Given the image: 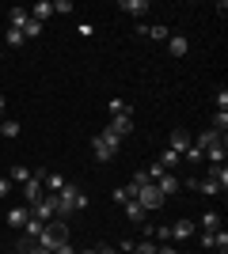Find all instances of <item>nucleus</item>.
I'll list each match as a JSON object with an SVG mask.
<instances>
[{
	"label": "nucleus",
	"mask_w": 228,
	"mask_h": 254,
	"mask_svg": "<svg viewBox=\"0 0 228 254\" xmlns=\"http://www.w3.org/2000/svg\"><path fill=\"white\" fill-rule=\"evenodd\" d=\"M57 197V216H65V212H84L87 209V193L80 190V186H69L65 182V190L54 193Z\"/></svg>",
	"instance_id": "1"
},
{
	"label": "nucleus",
	"mask_w": 228,
	"mask_h": 254,
	"mask_svg": "<svg viewBox=\"0 0 228 254\" xmlns=\"http://www.w3.org/2000/svg\"><path fill=\"white\" fill-rule=\"evenodd\" d=\"M61 243H69V232H65V224L50 220V224H46V228H42V235H38V247L54 254V251H57V247H61Z\"/></svg>",
	"instance_id": "2"
},
{
	"label": "nucleus",
	"mask_w": 228,
	"mask_h": 254,
	"mask_svg": "<svg viewBox=\"0 0 228 254\" xmlns=\"http://www.w3.org/2000/svg\"><path fill=\"white\" fill-rule=\"evenodd\" d=\"M133 201L141 205L145 212H152V209H163V201H167V197H163V193L156 190V186H152V182H145L141 190H137V197H133Z\"/></svg>",
	"instance_id": "3"
},
{
	"label": "nucleus",
	"mask_w": 228,
	"mask_h": 254,
	"mask_svg": "<svg viewBox=\"0 0 228 254\" xmlns=\"http://www.w3.org/2000/svg\"><path fill=\"white\" fill-rule=\"evenodd\" d=\"M118 144L122 140H114L110 133H99V137L91 140V152H95V159H114L118 156Z\"/></svg>",
	"instance_id": "4"
},
{
	"label": "nucleus",
	"mask_w": 228,
	"mask_h": 254,
	"mask_svg": "<svg viewBox=\"0 0 228 254\" xmlns=\"http://www.w3.org/2000/svg\"><path fill=\"white\" fill-rule=\"evenodd\" d=\"M42 197H46V186H42V171H38L31 182H23V201H27V209H34Z\"/></svg>",
	"instance_id": "5"
},
{
	"label": "nucleus",
	"mask_w": 228,
	"mask_h": 254,
	"mask_svg": "<svg viewBox=\"0 0 228 254\" xmlns=\"http://www.w3.org/2000/svg\"><path fill=\"white\" fill-rule=\"evenodd\" d=\"M31 216H34V220H42V224L57 220V197H54V193H46L42 201H38V205L31 209Z\"/></svg>",
	"instance_id": "6"
},
{
	"label": "nucleus",
	"mask_w": 228,
	"mask_h": 254,
	"mask_svg": "<svg viewBox=\"0 0 228 254\" xmlns=\"http://www.w3.org/2000/svg\"><path fill=\"white\" fill-rule=\"evenodd\" d=\"M107 133L114 140H122L126 133H133V114H114V118H110V126H107Z\"/></svg>",
	"instance_id": "7"
},
{
	"label": "nucleus",
	"mask_w": 228,
	"mask_h": 254,
	"mask_svg": "<svg viewBox=\"0 0 228 254\" xmlns=\"http://www.w3.org/2000/svg\"><path fill=\"white\" fill-rule=\"evenodd\" d=\"M27 23H31V11H27V8H11V11H8V27H11V31L23 34V27H27Z\"/></svg>",
	"instance_id": "8"
},
{
	"label": "nucleus",
	"mask_w": 228,
	"mask_h": 254,
	"mask_svg": "<svg viewBox=\"0 0 228 254\" xmlns=\"http://www.w3.org/2000/svg\"><path fill=\"white\" fill-rule=\"evenodd\" d=\"M42 186H46V193H61L65 190V179L57 171H42Z\"/></svg>",
	"instance_id": "9"
},
{
	"label": "nucleus",
	"mask_w": 228,
	"mask_h": 254,
	"mask_svg": "<svg viewBox=\"0 0 228 254\" xmlns=\"http://www.w3.org/2000/svg\"><path fill=\"white\" fill-rule=\"evenodd\" d=\"M186 50H190V38H183V34H171V38H167V53H171V57H186Z\"/></svg>",
	"instance_id": "10"
},
{
	"label": "nucleus",
	"mask_w": 228,
	"mask_h": 254,
	"mask_svg": "<svg viewBox=\"0 0 228 254\" xmlns=\"http://www.w3.org/2000/svg\"><path fill=\"white\" fill-rule=\"evenodd\" d=\"M209 182H217L221 193L228 190V167H225V163H209Z\"/></svg>",
	"instance_id": "11"
},
{
	"label": "nucleus",
	"mask_w": 228,
	"mask_h": 254,
	"mask_svg": "<svg viewBox=\"0 0 228 254\" xmlns=\"http://www.w3.org/2000/svg\"><path fill=\"white\" fill-rule=\"evenodd\" d=\"M167 148L183 156V152L190 148V133H186V129H175V133H171V144H167Z\"/></svg>",
	"instance_id": "12"
},
{
	"label": "nucleus",
	"mask_w": 228,
	"mask_h": 254,
	"mask_svg": "<svg viewBox=\"0 0 228 254\" xmlns=\"http://www.w3.org/2000/svg\"><path fill=\"white\" fill-rule=\"evenodd\" d=\"M202 156H206L209 163H225V137H221V140H213L209 148H202Z\"/></svg>",
	"instance_id": "13"
},
{
	"label": "nucleus",
	"mask_w": 228,
	"mask_h": 254,
	"mask_svg": "<svg viewBox=\"0 0 228 254\" xmlns=\"http://www.w3.org/2000/svg\"><path fill=\"white\" fill-rule=\"evenodd\" d=\"M50 15H54V4H50V0H38V4L31 8V19L34 23H46Z\"/></svg>",
	"instance_id": "14"
},
{
	"label": "nucleus",
	"mask_w": 228,
	"mask_h": 254,
	"mask_svg": "<svg viewBox=\"0 0 228 254\" xmlns=\"http://www.w3.org/2000/svg\"><path fill=\"white\" fill-rule=\"evenodd\" d=\"M27 220H31V209H27V205H23V209H8V224L11 228H23Z\"/></svg>",
	"instance_id": "15"
},
{
	"label": "nucleus",
	"mask_w": 228,
	"mask_h": 254,
	"mask_svg": "<svg viewBox=\"0 0 228 254\" xmlns=\"http://www.w3.org/2000/svg\"><path fill=\"white\" fill-rule=\"evenodd\" d=\"M118 8L130 11V15H145V11H149V0H122Z\"/></svg>",
	"instance_id": "16"
},
{
	"label": "nucleus",
	"mask_w": 228,
	"mask_h": 254,
	"mask_svg": "<svg viewBox=\"0 0 228 254\" xmlns=\"http://www.w3.org/2000/svg\"><path fill=\"white\" fill-rule=\"evenodd\" d=\"M141 34H149V38H156V42H167V38H171V31H167L163 23H156V27H141Z\"/></svg>",
	"instance_id": "17"
},
{
	"label": "nucleus",
	"mask_w": 228,
	"mask_h": 254,
	"mask_svg": "<svg viewBox=\"0 0 228 254\" xmlns=\"http://www.w3.org/2000/svg\"><path fill=\"white\" fill-rule=\"evenodd\" d=\"M190 235H194V224H190V220L171 224V239H190Z\"/></svg>",
	"instance_id": "18"
},
{
	"label": "nucleus",
	"mask_w": 228,
	"mask_h": 254,
	"mask_svg": "<svg viewBox=\"0 0 228 254\" xmlns=\"http://www.w3.org/2000/svg\"><path fill=\"white\" fill-rule=\"evenodd\" d=\"M122 209H126V216H130L133 224H145V216H149V212H145V209H141V205H137V201H126V205H122Z\"/></svg>",
	"instance_id": "19"
},
{
	"label": "nucleus",
	"mask_w": 228,
	"mask_h": 254,
	"mask_svg": "<svg viewBox=\"0 0 228 254\" xmlns=\"http://www.w3.org/2000/svg\"><path fill=\"white\" fill-rule=\"evenodd\" d=\"M179 163H183V156H179V152H171V148H163V156H160V167H163V171H171V167H179Z\"/></svg>",
	"instance_id": "20"
},
{
	"label": "nucleus",
	"mask_w": 228,
	"mask_h": 254,
	"mask_svg": "<svg viewBox=\"0 0 228 254\" xmlns=\"http://www.w3.org/2000/svg\"><path fill=\"white\" fill-rule=\"evenodd\" d=\"M31 179H34L31 167H23V163H19V167H11V182H15V186H23V182H31Z\"/></svg>",
	"instance_id": "21"
},
{
	"label": "nucleus",
	"mask_w": 228,
	"mask_h": 254,
	"mask_svg": "<svg viewBox=\"0 0 228 254\" xmlns=\"http://www.w3.org/2000/svg\"><path fill=\"white\" fill-rule=\"evenodd\" d=\"M110 197H114L118 205H126V201H133V197H137V190H133V186H118V190L110 193Z\"/></svg>",
	"instance_id": "22"
},
{
	"label": "nucleus",
	"mask_w": 228,
	"mask_h": 254,
	"mask_svg": "<svg viewBox=\"0 0 228 254\" xmlns=\"http://www.w3.org/2000/svg\"><path fill=\"white\" fill-rule=\"evenodd\" d=\"M217 228H221L217 212H202V232H217Z\"/></svg>",
	"instance_id": "23"
},
{
	"label": "nucleus",
	"mask_w": 228,
	"mask_h": 254,
	"mask_svg": "<svg viewBox=\"0 0 228 254\" xmlns=\"http://www.w3.org/2000/svg\"><path fill=\"white\" fill-rule=\"evenodd\" d=\"M42 228H46V224H42V220H34V216H31L27 224H23V232H27V239H38V235H42Z\"/></svg>",
	"instance_id": "24"
},
{
	"label": "nucleus",
	"mask_w": 228,
	"mask_h": 254,
	"mask_svg": "<svg viewBox=\"0 0 228 254\" xmlns=\"http://www.w3.org/2000/svg\"><path fill=\"white\" fill-rule=\"evenodd\" d=\"M160 251V247L152 243V239H137V243H133V254H156Z\"/></svg>",
	"instance_id": "25"
},
{
	"label": "nucleus",
	"mask_w": 228,
	"mask_h": 254,
	"mask_svg": "<svg viewBox=\"0 0 228 254\" xmlns=\"http://www.w3.org/2000/svg\"><path fill=\"white\" fill-rule=\"evenodd\" d=\"M0 133H4V137H19V122H15V118H8V122H0Z\"/></svg>",
	"instance_id": "26"
},
{
	"label": "nucleus",
	"mask_w": 228,
	"mask_h": 254,
	"mask_svg": "<svg viewBox=\"0 0 228 254\" xmlns=\"http://www.w3.org/2000/svg\"><path fill=\"white\" fill-rule=\"evenodd\" d=\"M110 118H114V114H130V103H126V99H110Z\"/></svg>",
	"instance_id": "27"
},
{
	"label": "nucleus",
	"mask_w": 228,
	"mask_h": 254,
	"mask_svg": "<svg viewBox=\"0 0 228 254\" xmlns=\"http://www.w3.org/2000/svg\"><path fill=\"white\" fill-rule=\"evenodd\" d=\"M194 190H202V193L213 197V193H221V186H217V182H209V179H202V182H194Z\"/></svg>",
	"instance_id": "28"
},
{
	"label": "nucleus",
	"mask_w": 228,
	"mask_h": 254,
	"mask_svg": "<svg viewBox=\"0 0 228 254\" xmlns=\"http://www.w3.org/2000/svg\"><path fill=\"white\" fill-rule=\"evenodd\" d=\"M213 129H217V133H225V129H228V114H225V110L213 114Z\"/></svg>",
	"instance_id": "29"
},
{
	"label": "nucleus",
	"mask_w": 228,
	"mask_h": 254,
	"mask_svg": "<svg viewBox=\"0 0 228 254\" xmlns=\"http://www.w3.org/2000/svg\"><path fill=\"white\" fill-rule=\"evenodd\" d=\"M38 34H42V23H27V27H23V38H38Z\"/></svg>",
	"instance_id": "30"
},
{
	"label": "nucleus",
	"mask_w": 228,
	"mask_h": 254,
	"mask_svg": "<svg viewBox=\"0 0 228 254\" xmlns=\"http://www.w3.org/2000/svg\"><path fill=\"white\" fill-rule=\"evenodd\" d=\"M69 11H73V4H69V0H57V4H54V15H69Z\"/></svg>",
	"instance_id": "31"
},
{
	"label": "nucleus",
	"mask_w": 228,
	"mask_h": 254,
	"mask_svg": "<svg viewBox=\"0 0 228 254\" xmlns=\"http://www.w3.org/2000/svg\"><path fill=\"white\" fill-rule=\"evenodd\" d=\"M23 42H27V38H23L19 31H11V27H8V46H23Z\"/></svg>",
	"instance_id": "32"
},
{
	"label": "nucleus",
	"mask_w": 228,
	"mask_h": 254,
	"mask_svg": "<svg viewBox=\"0 0 228 254\" xmlns=\"http://www.w3.org/2000/svg\"><path fill=\"white\" fill-rule=\"evenodd\" d=\"M217 110H225V114H228V91H225V87L217 91Z\"/></svg>",
	"instance_id": "33"
},
{
	"label": "nucleus",
	"mask_w": 228,
	"mask_h": 254,
	"mask_svg": "<svg viewBox=\"0 0 228 254\" xmlns=\"http://www.w3.org/2000/svg\"><path fill=\"white\" fill-rule=\"evenodd\" d=\"M8 190H11V182L4 179V175H0V197H8Z\"/></svg>",
	"instance_id": "34"
},
{
	"label": "nucleus",
	"mask_w": 228,
	"mask_h": 254,
	"mask_svg": "<svg viewBox=\"0 0 228 254\" xmlns=\"http://www.w3.org/2000/svg\"><path fill=\"white\" fill-rule=\"evenodd\" d=\"M54 254H76V251H73V243H61V247H57Z\"/></svg>",
	"instance_id": "35"
},
{
	"label": "nucleus",
	"mask_w": 228,
	"mask_h": 254,
	"mask_svg": "<svg viewBox=\"0 0 228 254\" xmlns=\"http://www.w3.org/2000/svg\"><path fill=\"white\" fill-rule=\"evenodd\" d=\"M95 254H118L114 247H95Z\"/></svg>",
	"instance_id": "36"
},
{
	"label": "nucleus",
	"mask_w": 228,
	"mask_h": 254,
	"mask_svg": "<svg viewBox=\"0 0 228 254\" xmlns=\"http://www.w3.org/2000/svg\"><path fill=\"white\" fill-rule=\"evenodd\" d=\"M156 254H179V251H175V247H160Z\"/></svg>",
	"instance_id": "37"
},
{
	"label": "nucleus",
	"mask_w": 228,
	"mask_h": 254,
	"mask_svg": "<svg viewBox=\"0 0 228 254\" xmlns=\"http://www.w3.org/2000/svg\"><path fill=\"white\" fill-rule=\"evenodd\" d=\"M76 254H95V247H91V251H76Z\"/></svg>",
	"instance_id": "38"
},
{
	"label": "nucleus",
	"mask_w": 228,
	"mask_h": 254,
	"mask_svg": "<svg viewBox=\"0 0 228 254\" xmlns=\"http://www.w3.org/2000/svg\"><path fill=\"white\" fill-rule=\"evenodd\" d=\"M4 106H8V103H4V95H0V110H4Z\"/></svg>",
	"instance_id": "39"
}]
</instances>
